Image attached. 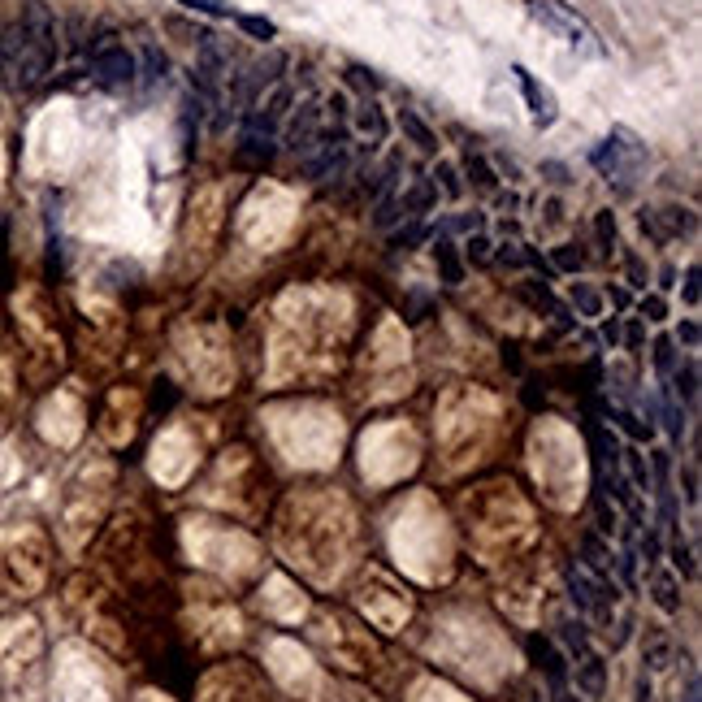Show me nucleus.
Returning a JSON list of instances; mask_svg holds the SVG:
<instances>
[{
	"mask_svg": "<svg viewBox=\"0 0 702 702\" xmlns=\"http://www.w3.org/2000/svg\"><path fill=\"white\" fill-rule=\"evenodd\" d=\"M464 252H468V260H477V265H486V260L494 256V252H490V239H486V234H481V230L473 234V239H468Z\"/></svg>",
	"mask_w": 702,
	"mask_h": 702,
	"instance_id": "nucleus-38",
	"label": "nucleus"
},
{
	"mask_svg": "<svg viewBox=\"0 0 702 702\" xmlns=\"http://www.w3.org/2000/svg\"><path fill=\"white\" fill-rule=\"evenodd\" d=\"M351 83H356V87H377V78H373L369 70H360V65H356V70H351Z\"/></svg>",
	"mask_w": 702,
	"mask_h": 702,
	"instance_id": "nucleus-44",
	"label": "nucleus"
},
{
	"mask_svg": "<svg viewBox=\"0 0 702 702\" xmlns=\"http://www.w3.org/2000/svg\"><path fill=\"white\" fill-rule=\"evenodd\" d=\"M681 481H685V503H689V507H698V499H702V490H698V460H694V464H685Z\"/></svg>",
	"mask_w": 702,
	"mask_h": 702,
	"instance_id": "nucleus-37",
	"label": "nucleus"
},
{
	"mask_svg": "<svg viewBox=\"0 0 702 702\" xmlns=\"http://www.w3.org/2000/svg\"><path fill=\"white\" fill-rule=\"evenodd\" d=\"M559 642H564V655L568 659H581L585 650H590V629H585V616L559 624Z\"/></svg>",
	"mask_w": 702,
	"mask_h": 702,
	"instance_id": "nucleus-20",
	"label": "nucleus"
},
{
	"mask_svg": "<svg viewBox=\"0 0 702 702\" xmlns=\"http://www.w3.org/2000/svg\"><path fill=\"white\" fill-rule=\"evenodd\" d=\"M429 182H434V187H442V195H447V200H460V195H464V182H460V174H455L451 161H438V169L429 174Z\"/></svg>",
	"mask_w": 702,
	"mask_h": 702,
	"instance_id": "nucleus-26",
	"label": "nucleus"
},
{
	"mask_svg": "<svg viewBox=\"0 0 702 702\" xmlns=\"http://www.w3.org/2000/svg\"><path fill=\"white\" fill-rule=\"evenodd\" d=\"M642 663H646V672L672 668V637H668V633H646V642H642Z\"/></svg>",
	"mask_w": 702,
	"mask_h": 702,
	"instance_id": "nucleus-18",
	"label": "nucleus"
},
{
	"mask_svg": "<svg viewBox=\"0 0 702 702\" xmlns=\"http://www.w3.org/2000/svg\"><path fill=\"white\" fill-rule=\"evenodd\" d=\"M642 230H650L655 239H676V234H685V230H694V217H689V208H659V213H642Z\"/></svg>",
	"mask_w": 702,
	"mask_h": 702,
	"instance_id": "nucleus-9",
	"label": "nucleus"
},
{
	"mask_svg": "<svg viewBox=\"0 0 702 702\" xmlns=\"http://www.w3.org/2000/svg\"><path fill=\"white\" fill-rule=\"evenodd\" d=\"M594 234H598V252L611 256V247H616V217H611V208L594 217Z\"/></svg>",
	"mask_w": 702,
	"mask_h": 702,
	"instance_id": "nucleus-29",
	"label": "nucleus"
},
{
	"mask_svg": "<svg viewBox=\"0 0 702 702\" xmlns=\"http://www.w3.org/2000/svg\"><path fill=\"white\" fill-rule=\"evenodd\" d=\"M650 351H655V369H659V382H668V377H672V369H676V364H681V351H676L672 334H659V338H655V347H650Z\"/></svg>",
	"mask_w": 702,
	"mask_h": 702,
	"instance_id": "nucleus-23",
	"label": "nucleus"
},
{
	"mask_svg": "<svg viewBox=\"0 0 702 702\" xmlns=\"http://www.w3.org/2000/svg\"><path fill=\"white\" fill-rule=\"evenodd\" d=\"M546 174H551V182H568L564 178V165H546Z\"/></svg>",
	"mask_w": 702,
	"mask_h": 702,
	"instance_id": "nucleus-49",
	"label": "nucleus"
},
{
	"mask_svg": "<svg viewBox=\"0 0 702 702\" xmlns=\"http://www.w3.org/2000/svg\"><path fill=\"white\" fill-rule=\"evenodd\" d=\"M655 416L663 421V429H668V438H672V442H681V438H685V408H681V399L672 395V386H668V382H659Z\"/></svg>",
	"mask_w": 702,
	"mask_h": 702,
	"instance_id": "nucleus-12",
	"label": "nucleus"
},
{
	"mask_svg": "<svg viewBox=\"0 0 702 702\" xmlns=\"http://www.w3.org/2000/svg\"><path fill=\"white\" fill-rule=\"evenodd\" d=\"M165 70H169V61H165V52L161 48H156V44H148V48H143V87H156V83H161V78H165Z\"/></svg>",
	"mask_w": 702,
	"mask_h": 702,
	"instance_id": "nucleus-25",
	"label": "nucleus"
},
{
	"mask_svg": "<svg viewBox=\"0 0 702 702\" xmlns=\"http://www.w3.org/2000/svg\"><path fill=\"white\" fill-rule=\"evenodd\" d=\"M590 165H594L607 182L616 178L620 187H629V182L642 174V165H646V143L637 139L629 126H611V135L590 152Z\"/></svg>",
	"mask_w": 702,
	"mask_h": 702,
	"instance_id": "nucleus-2",
	"label": "nucleus"
},
{
	"mask_svg": "<svg viewBox=\"0 0 702 702\" xmlns=\"http://www.w3.org/2000/svg\"><path fill=\"white\" fill-rule=\"evenodd\" d=\"M425 234H429V230H425V226H416V221H412V226L403 230V234H395V247H412V243H421Z\"/></svg>",
	"mask_w": 702,
	"mask_h": 702,
	"instance_id": "nucleus-41",
	"label": "nucleus"
},
{
	"mask_svg": "<svg viewBox=\"0 0 702 702\" xmlns=\"http://www.w3.org/2000/svg\"><path fill=\"white\" fill-rule=\"evenodd\" d=\"M356 130H360L364 139H369V148L386 139V117H382V109H377V100H369V96L360 100V109H356Z\"/></svg>",
	"mask_w": 702,
	"mask_h": 702,
	"instance_id": "nucleus-16",
	"label": "nucleus"
},
{
	"mask_svg": "<svg viewBox=\"0 0 702 702\" xmlns=\"http://www.w3.org/2000/svg\"><path fill=\"white\" fill-rule=\"evenodd\" d=\"M191 13H208V18H234V9L226 0H182Z\"/></svg>",
	"mask_w": 702,
	"mask_h": 702,
	"instance_id": "nucleus-33",
	"label": "nucleus"
},
{
	"mask_svg": "<svg viewBox=\"0 0 702 702\" xmlns=\"http://www.w3.org/2000/svg\"><path fill=\"white\" fill-rule=\"evenodd\" d=\"M234 22H239L252 39H273V35H278V26H273L269 18H256V13H234Z\"/></svg>",
	"mask_w": 702,
	"mask_h": 702,
	"instance_id": "nucleus-31",
	"label": "nucleus"
},
{
	"mask_svg": "<svg viewBox=\"0 0 702 702\" xmlns=\"http://www.w3.org/2000/svg\"><path fill=\"white\" fill-rule=\"evenodd\" d=\"M434 256H438L442 282H447V286H460V282H464V265H460V256H455V243H451V239H438V243H434Z\"/></svg>",
	"mask_w": 702,
	"mask_h": 702,
	"instance_id": "nucleus-22",
	"label": "nucleus"
},
{
	"mask_svg": "<svg viewBox=\"0 0 702 702\" xmlns=\"http://www.w3.org/2000/svg\"><path fill=\"white\" fill-rule=\"evenodd\" d=\"M551 702H577V698H572L568 685H559V689H551Z\"/></svg>",
	"mask_w": 702,
	"mask_h": 702,
	"instance_id": "nucleus-47",
	"label": "nucleus"
},
{
	"mask_svg": "<svg viewBox=\"0 0 702 702\" xmlns=\"http://www.w3.org/2000/svg\"><path fill=\"white\" fill-rule=\"evenodd\" d=\"M594 520H598V529H594V533H603V538H611V533L620 529V512L607 503V494H603V490L594 494Z\"/></svg>",
	"mask_w": 702,
	"mask_h": 702,
	"instance_id": "nucleus-27",
	"label": "nucleus"
},
{
	"mask_svg": "<svg viewBox=\"0 0 702 702\" xmlns=\"http://www.w3.org/2000/svg\"><path fill=\"white\" fill-rule=\"evenodd\" d=\"M603 343H607L611 351L620 347V321H616V317H611V321H603Z\"/></svg>",
	"mask_w": 702,
	"mask_h": 702,
	"instance_id": "nucleus-42",
	"label": "nucleus"
},
{
	"mask_svg": "<svg viewBox=\"0 0 702 702\" xmlns=\"http://www.w3.org/2000/svg\"><path fill=\"white\" fill-rule=\"evenodd\" d=\"M694 555H698V546L685 538L681 525H672L668 529V559H672V568H676V577H681V581H694L698 577V559Z\"/></svg>",
	"mask_w": 702,
	"mask_h": 702,
	"instance_id": "nucleus-11",
	"label": "nucleus"
},
{
	"mask_svg": "<svg viewBox=\"0 0 702 702\" xmlns=\"http://www.w3.org/2000/svg\"><path fill=\"white\" fill-rule=\"evenodd\" d=\"M399 126L412 135L416 148H425V152H434V148H438V135H434V130H429V126H425V122H421V117H416L412 109H403V113H399Z\"/></svg>",
	"mask_w": 702,
	"mask_h": 702,
	"instance_id": "nucleus-24",
	"label": "nucleus"
},
{
	"mask_svg": "<svg viewBox=\"0 0 702 702\" xmlns=\"http://www.w3.org/2000/svg\"><path fill=\"white\" fill-rule=\"evenodd\" d=\"M512 74H516V83L520 91H525V100H529V113H533V122L538 126H551L555 117H559V104H555V91L551 87H542L538 78H533L525 65H512Z\"/></svg>",
	"mask_w": 702,
	"mask_h": 702,
	"instance_id": "nucleus-6",
	"label": "nucleus"
},
{
	"mask_svg": "<svg viewBox=\"0 0 702 702\" xmlns=\"http://www.w3.org/2000/svg\"><path fill=\"white\" fill-rule=\"evenodd\" d=\"M650 698H655V694H650V681L642 676V681H637V702H650Z\"/></svg>",
	"mask_w": 702,
	"mask_h": 702,
	"instance_id": "nucleus-48",
	"label": "nucleus"
},
{
	"mask_svg": "<svg viewBox=\"0 0 702 702\" xmlns=\"http://www.w3.org/2000/svg\"><path fill=\"white\" fill-rule=\"evenodd\" d=\"M611 304H616V308H629V291H624V286H611Z\"/></svg>",
	"mask_w": 702,
	"mask_h": 702,
	"instance_id": "nucleus-46",
	"label": "nucleus"
},
{
	"mask_svg": "<svg viewBox=\"0 0 702 702\" xmlns=\"http://www.w3.org/2000/svg\"><path fill=\"white\" fill-rule=\"evenodd\" d=\"M607 416H611V425L624 429V434H629L633 442H646L650 434H655V425L642 421V416H637L633 408H611V403H607Z\"/></svg>",
	"mask_w": 702,
	"mask_h": 702,
	"instance_id": "nucleus-21",
	"label": "nucleus"
},
{
	"mask_svg": "<svg viewBox=\"0 0 702 702\" xmlns=\"http://www.w3.org/2000/svg\"><path fill=\"white\" fill-rule=\"evenodd\" d=\"M629 278H633V286H646V269L637 256H629Z\"/></svg>",
	"mask_w": 702,
	"mask_h": 702,
	"instance_id": "nucleus-43",
	"label": "nucleus"
},
{
	"mask_svg": "<svg viewBox=\"0 0 702 702\" xmlns=\"http://www.w3.org/2000/svg\"><path fill=\"white\" fill-rule=\"evenodd\" d=\"M572 308L581 317H603V295L590 291V286H572Z\"/></svg>",
	"mask_w": 702,
	"mask_h": 702,
	"instance_id": "nucleus-28",
	"label": "nucleus"
},
{
	"mask_svg": "<svg viewBox=\"0 0 702 702\" xmlns=\"http://www.w3.org/2000/svg\"><path fill=\"white\" fill-rule=\"evenodd\" d=\"M438 200V187H434V182H429V178H416L412 182V191L408 195H399V204H403V217H421V213H429V204H434Z\"/></svg>",
	"mask_w": 702,
	"mask_h": 702,
	"instance_id": "nucleus-19",
	"label": "nucleus"
},
{
	"mask_svg": "<svg viewBox=\"0 0 702 702\" xmlns=\"http://www.w3.org/2000/svg\"><path fill=\"white\" fill-rule=\"evenodd\" d=\"M581 555H585V572H590V577H607L611 572V546L603 542V533H585L581 538Z\"/></svg>",
	"mask_w": 702,
	"mask_h": 702,
	"instance_id": "nucleus-14",
	"label": "nucleus"
},
{
	"mask_svg": "<svg viewBox=\"0 0 702 702\" xmlns=\"http://www.w3.org/2000/svg\"><path fill=\"white\" fill-rule=\"evenodd\" d=\"M637 312H642L646 321H663V317H668V299H663V295H642Z\"/></svg>",
	"mask_w": 702,
	"mask_h": 702,
	"instance_id": "nucleus-34",
	"label": "nucleus"
},
{
	"mask_svg": "<svg viewBox=\"0 0 702 702\" xmlns=\"http://www.w3.org/2000/svg\"><path fill=\"white\" fill-rule=\"evenodd\" d=\"M620 338H624V347H629V351H637V347H642V338H646V334H642V321L633 317L629 325H624V334H620Z\"/></svg>",
	"mask_w": 702,
	"mask_h": 702,
	"instance_id": "nucleus-40",
	"label": "nucleus"
},
{
	"mask_svg": "<svg viewBox=\"0 0 702 702\" xmlns=\"http://www.w3.org/2000/svg\"><path fill=\"white\" fill-rule=\"evenodd\" d=\"M533 702H542V698H533Z\"/></svg>",
	"mask_w": 702,
	"mask_h": 702,
	"instance_id": "nucleus-51",
	"label": "nucleus"
},
{
	"mask_svg": "<svg viewBox=\"0 0 702 702\" xmlns=\"http://www.w3.org/2000/svg\"><path fill=\"white\" fill-rule=\"evenodd\" d=\"M672 343H685L689 351H694L702 343V325L698 321H681V325H676V334H672Z\"/></svg>",
	"mask_w": 702,
	"mask_h": 702,
	"instance_id": "nucleus-36",
	"label": "nucleus"
},
{
	"mask_svg": "<svg viewBox=\"0 0 702 702\" xmlns=\"http://www.w3.org/2000/svg\"><path fill=\"white\" fill-rule=\"evenodd\" d=\"M460 230H481V213H464V217H447L438 226V239H451V234H460Z\"/></svg>",
	"mask_w": 702,
	"mask_h": 702,
	"instance_id": "nucleus-32",
	"label": "nucleus"
},
{
	"mask_svg": "<svg viewBox=\"0 0 702 702\" xmlns=\"http://www.w3.org/2000/svg\"><path fill=\"white\" fill-rule=\"evenodd\" d=\"M685 702H698V681H694V685H689V698H685Z\"/></svg>",
	"mask_w": 702,
	"mask_h": 702,
	"instance_id": "nucleus-50",
	"label": "nucleus"
},
{
	"mask_svg": "<svg viewBox=\"0 0 702 702\" xmlns=\"http://www.w3.org/2000/svg\"><path fill=\"white\" fill-rule=\"evenodd\" d=\"M525 650H529V659L538 663V668L546 672V681H551V689H559V685H568V655L559 650L555 642H546V637H525Z\"/></svg>",
	"mask_w": 702,
	"mask_h": 702,
	"instance_id": "nucleus-7",
	"label": "nucleus"
},
{
	"mask_svg": "<svg viewBox=\"0 0 702 702\" xmlns=\"http://www.w3.org/2000/svg\"><path fill=\"white\" fill-rule=\"evenodd\" d=\"M57 61V22L44 0H26L22 18L0 35V74L9 87H39Z\"/></svg>",
	"mask_w": 702,
	"mask_h": 702,
	"instance_id": "nucleus-1",
	"label": "nucleus"
},
{
	"mask_svg": "<svg viewBox=\"0 0 702 702\" xmlns=\"http://www.w3.org/2000/svg\"><path fill=\"white\" fill-rule=\"evenodd\" d=\"M672 286H676V269L663 265V269H659V291H672Z\"/></svg>",
	"mask_w": 702,
	"mask_h": 702,
	"instance_id": "nucleus-45",
	"label": "nucleus"
},
{
	"mask_svg": "<svg viewBox=\"0 0 702 702\" xmlns=\"http://www.w3.org/2000/svg\"><path fill=\"white\" fill-rule=\"evenodd\" d=\"M87 74H91V83H100V87H126V83H135L139 65L122 44H113V35H100L96 44H91Z\"/></svg>",
	"mask_w": 702,
	"mask_h": 702,
	"instance_id": "nucleus-5",
	"label": "nucleus"
},
{
	"mask_svg": "<svg viewBox=\"0 0 702 702\" xmlns=\"http://www.w3.org/2000/svg\"><path fill=\"white\" fill-rule=\"evenodd\" d=\"M299 165H304L308 178H338L351 165L347 135L338 126L334 130H317V135L304 143V152H299Z\"/></svg>",
	"mask_w": 702,
	"mask_h": 702,
	"instance_id": "nucleus-3",
	"label": "nucleus"
},
{
	"mask_svg": "<svg viewBox=\"0 0 702 702\" xmlns=\"http://www.w3.org/2000/svg\"><path fill=\"white\" fill-rule=\"evenodd\" d=\"M551 260H555L559 273H577L585 265V252H581L577 243H564V247H555V252H551Z\"/></svg>",
	"mask_w": 702,
	"mask_h": 702,
	"instance_id": "nucleus-30",
	"label": "nucleus"
},
{
	"mask_svg": "<svg viewBox=\"0 0 702 702\" xmlns=\"http://www.w3.org/2000/svg\"><path fill=\"white\" fill-rule=\"evenodd\" d=\"M533 13H538V22L546 26V31H555L564 44L585 48V52H603L594 31H590V22H585L577 9H568L564 0H533Z\"/></svg>",
	"mask_w": 702,
	"mask_h": 702,
	"instance_id": "nucleus-4",
	"label": "nucleus"
},
{
	"mask_svg": "<svg viewBox=\"0 0 702 702\" xmlns=\"http://www.w3.org/2000/svg\"><path fill=\"white\" fill-rule=\"evenodd\" d=\"M620 464H624V481L637 490V494H650V464L646 455L637 447H620Z\"/></svg>",
	"mask_w": 702,
	"mask_h": 702,
	"instance_id": "nucleus-17",
	"label": "nucleus"
},
{
	"mask_svg": "<svg viewBox=\"0 0 702 702\" xmlns=\"http://www.w3.org/2000/svg\"><path fill=\"white\" fill-rule=\"evenodd\" d=\"M468 178H473L481 191H490V187H494V174H490V165L481 161V156H468Z\"/></svg>",
	"mask_w": 702,
	"mask_h": 702,
	"instance_id": "nucleus-35",
	"label": "nucleus"
},
{
	"mask_svg": "<svg viewBox=\"0 0 702 702\" xmlns=\"http://www.w3.org/2000/svg\"><path fill=\"white\" fill-rule=\"evenodd\" d=\"M317 122H321V104L317 100H304V104H299V113H291V122H286L282 143L291 152H304V143L317 135Z\"/></svg>",
	"mask_w": 702,
	"mask_h": 702,
	"instance_id": "nucleus-8",
	"label": "nucleus"
},
{
	"mask_svg": "<svg viewBox=\"0 0 702 702\" xmlns=\"http://www.w3.org/2000/svg\"><path fill=\"white\" fill-rule=\"evenodd\" d=\"M650 594H655V607L663 616L681 611V581H676V572H663V568L650 572Z\"/></svg>",
	"mask_w": 702,
	"mask_h": 702,
	"instance_id": "nucleus-13",
	"label": "nucleus"
},
{
	"mask_svg": "<svg viewBox=\"0 0 702 702\" xmlns=\"http://www.w3.org/2000/svg\"><path fill=\"white\" fill-rule=\"evenodd\" d=\"M668 386H672V395L681 399L685 408H698V364H694V360L676 364L672 377H668Z\"/></svg>",
	"mask_w": 702,
	"mask_h": 702,
	"instance_id": "nucleus-15",
	"label": "nucleus"
},
{
	"mask_svg": "<svg viewBox=\"0 0 702 702\" xmlns=\"http://www.w3.org/2000/svg\"><path fill=\"white\" fill-rule=\"evenodd\" d=\"M698 278H702L698 265H689V269H685V286H681V295H685V304H689V308H698V299H702V291H698Z\"/></svg>",
	"mask_w": 702,
	"mask_h": 702,
	"instance_id": "nucleus-39",
	"label": "nucleus"
},
{
	"mask_svg": "<svg viewBox=\"0 0 702 702\" xmlns=\"http://www.w3.org/2000/svg\"><path fill=\"white\" fill-rule=\"evenodd\" d=\"M577 694H585V698L607 694V663H603V655H594V650H585L577 659Z\"/></svg>",
	"mask_w": 702,
	"mask_h": 702,
	"instance_id": "nucleus-10",
	"label": "nucleus"
}]
</instances>
